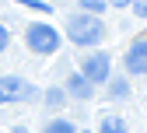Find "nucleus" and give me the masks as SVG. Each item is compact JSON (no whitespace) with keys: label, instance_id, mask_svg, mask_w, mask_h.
<instances>
[{"label":"nucleus","instance_id":"1","mask_svg":"<svg viewBox=\"0 0 147 133\" xmlns=\"http://www.w3.org/2000/svg\"><path fill=\"white\" fill-rule=\"evenodd\" d=\"M67 39L74 46H98L105 39V25L98 14H74L67 18Z\"/></svg>","mask_w":147,"mask_h":133},{"label":"nucleus","instance_id":"2","mask_svg":"<svg viewBox=\"0 0 147 133\" xmlns=\"http://www.w3.org/2000/svg\"><path fill=\"white\" fill-rule=\"evenodd\" d=\"M25 42H28L32 53L49 56V53L60 49V32L53 28V25H46V21H35V25H28V32H25Z\"/></svg>","mask_w":147,"mask_h":133},{"label":"nucleus","instance_id":"3","mask_svg":"<svg viewBox=\"0 0 147 133\" xmlns=\"http://www.w3.org/2000/svg\"><path fill=\"white\" fill-rule=\"evenodd\" d=\"M81 74L91 81V84H102L109 81V74H112V63H109V53H91L84 56V63H81Z\"/></svg>","mask_w":147,"mask_h":133},{"label":"nucleus","instance_id":"4","mask_svg":"<svg viewBox=\"0 0 147 133\" xmlns=\"http://www.w3.org/2000/svg\"><path fill=\"white\" fill-rule=\"evenodd\" d=\"M32 95V84L21 77H0V102H25Z\"/></svg>","mask_w":147,"mask_h":133},{"label":"nucleus","instance_id":"5","mask_svg":"<svg viewBox=\"0 0 147 133\" xmlns=\"http://www.w3.org/2000/svg\"><path fill=\"white\" fill-rule=\"evenodd\" d=\"M126 70L130 74H147V39H137L126 53Z\"/></svg>","mask_w":147,"mask_h":133},{"label":"nucleus","instance_id":"6","mask_svg":"<svg viewBox=\"0 0 147 133\" xmlns=\"http://www.w3.org/2000/svg\"><path fill=\"white\" fill-rule=\"evenodd\" d=\"M67 91L74 95V98H91V91H95V84H91L84 74H70V81H67Z\"/></svg>","mask_w":147,"mask_h":133},{"label":"nucleus","instance_id":"7","mask_svg":"<svg viewBox=\"0 0 147 133\" xmlns=\"http://www.w3.org/2000/svg\"><path fill=\"white\" fill-rule=\"evenodd\" d=\"M102 133H126V123L119 119V116H102V126H98Z\"/></svg>","mask_w":147,"mask_h":133},{"label":"nucleus","instance_id":"8","mask_svg":"<svg viewBox=\"0 0 147 133\" xmlns=\"http://www.w3.org/2000/svg\"><path fill=\"white\" fill-rule=\"evenodd\" d=\"M42 133H77V130H74V123H67V119H53Z\"/></svg>","mask_w":147,"mask_h":133},{"label":"nucleus","instance_id":"9","mask_svg":"<svg viewBox=\"0 0 147 133\" xmlns=\"http://www.w3.org/2000/svg\"><path fill=\"white\" fill-rule=\"evenodd\" d=\"M46 105H49V109H60V105H63V91H60V88H49V91H46Z\"/></svg>","mask_w":147,"mask_h":133},{"label":"nucleus","instance_id":"10","mask_svg":"<svg viewBox=\"0 0 147 133\" xmlns=\"http://www.w3.org/2000/svg\"><path fill=\"white\" fill-rule=\"evenodd\" d=\"M81 11L84 14H98V11H105V0H81Z\"/></svg>","mask_w":147,"mask_h":133},{"label":"nucleus","instance_id":"11","mask_svg":"<svg viewBox=\"0 0 147 133\" xmlns=\"http://www.w3.org/2000/svg\"><path fill=\"white\" fill-rule=\"evenodd\" d=\"M126 91H130L126 81H112V98H126Z\"/></svg>","mask_w":147,"mask_h":133},{"label":"nucleus","instance_id":"12","mask_svg":"<svg viewBox=\"0 0 147 133\" xmlns=\"http://www.w3.org/2000/svg\"><path fill=\"white\" fill-rule=\"evenodd\" d=\"M18 4H25L32 11H49V4H42V0H18Z\"/></svg>","mask_w":147,"mask_h":133},{"label":"nucleus","instance_id":"13","mask_svg":"<svg viewBox=\"0 0 147 133\" xmlns=\"http://www.w3.org/2000/svg\"><path fill=\"white\" fill-rule=\"evenodd\" d=\"M133 11H137V18H147V0H133Z\"/></svg>","mask_w":147,"mask_h":133},{"label":"nucleus","instance_id":"14","mask_svg":"<svg viewBox=\"0 0 147 133\" xmlns=\"http://www.w3.org/2000/svg\"><path fill=\"white\" fill-rule=\"evenodd\" d=\"M7 42H11V32H7L4 25H0V53H4V49H7Z\"/></svg>","mask_w":147,"mask_h":133},{"label":"nucleus","instance_id":"15","mask_svg":"<svg viewBox=\"0 0 147 133\" xmlns=\"http://www.w3.org/2000/svg\"><path fill=\"white\" fill-rule=\"evenodd\" d=\"M105 4H112V7H130L133 0H105Z\"/></svg>","mask_w":147,"mask_h":133},{"label":"nucleus","instance_id":"16","mask_svg":"<svg viewBox=\"0 0 147 133\" xmlns=\"http://www.w3.org/2000/svg\"><path fill=\"white\" fill-rule=\"evenodd\" d=\"M14 133H28V130H25V126H18V130H14Z\"/></svg>","mask_w":147,"mask_h":133},{"label":"nucleus","instance_id":"17","mask_svg":"<svg viewBox=\"0 0 147 133\" xmlns=\"http://www.w3.org/2000/svg\"><path fill=\"white\" fill-rule=\"evenodd\" d=\"M81 133H88V130H81Z\"/></svg>","mask_w":147,"mask_h":133}]
</instances>
